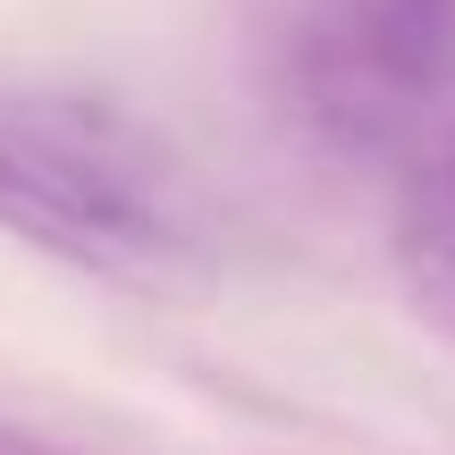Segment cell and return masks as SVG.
<instances>
[{
	"mask_svg": "<svg viewBox=\"0 0 455 455\" xmlns=\"http://www.w3.org/2000/svg\"><path fill=\"white\" fill-rule=\"evenodd\" d=\"M278 101L338 161H413L455 110V0H287Z\"/></svg>",
	"mask_w": 455,
	"mask_h": 455,
	"instance_id": "1",
	"label": "cell"
},
{
	"mask_svg": "<svg viewBox=\"0 0 455 455\" xmlns=\"http://www.w3.org/2000/svg\"><path fill=\"white\" fill-rule=\"evenodd\" d=\"M0 228L118 287H186L203 236L135 152L43 101L0 93Z\"/></svg>",
	"mask_w": 455,
	"mask_h": 455,
	"instance_id": "2",
	"label": "cell"
},
{
	"mask_svg": "<svg viewBox=\"0 0 455 455\" xmlns=\"http://www.w3.org/2000/svg\"><path fill=\"white\" fill-rule=\"evenodd\" d=\"M396 270H405L422 321L455 346V118L413 152V186L396 212Z\"/></svg>",
	"mask_w": 455,
	"mask_h": 455,
	"instance_id": "3",
	"label": "cell"
},
{
	"mask_svg": "<svg viewBox=\"0 0 455 455\" xmlns=\"http://www.w3.org/2000/svg\"><path fill=\"white\" fill-rule=\"evenodd\" d=\"M0 455H60V447H43V439H26V430H0Z\"/></svg>",
	"mask_w": 455,
	"mask_h": 455,
	"instance_id": "4",
	"label": "cell"
}]
</instances>
